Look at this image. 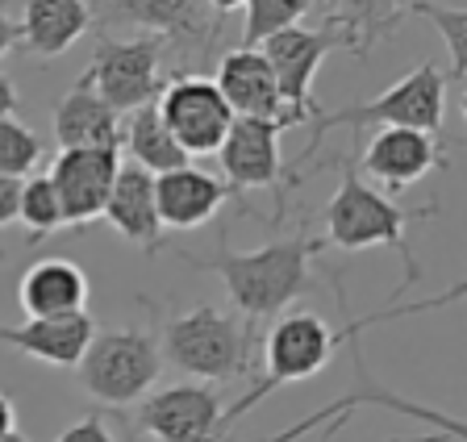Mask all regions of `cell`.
<instances>
[{
  "instance_id": "2",
  "label": "cell",
  "mask_w": 467,
  "mask_h": 442,
  "mask_svg": "<svg viewBox=\"0 0 467 442\" xmlns=\"http://www.w3.org/2000/svg\"><path fill=\"white\" fill-rule=\"evenodd\" d=\"M326 251V238L317 234H292L272 238L259 251H230V238H217V255L196 259L192 251H175V259H184L196 272H209L225 284L234 301V314L246 322V330L263 338V322H275L288 314L292 301H301L317 288L313 280V259Z\"/></svg>"
},
{
  "instance_id": "35",
  "label": "cell",
  "mask_w": 467,
  "mask_h": 442,
  "mask_svg": "<svg viewBox=\"0 0 467 442\" xmlns=\"http://www.w3.org/2000/svg\"><path fill=\"white\" fill-rule=\"evenodd\" d=\"M0 442H29V438L21 430H9V434H0Z\"/></svg>"
},
{
  "instance_id": "34",
  "label": "cell",
  "mask_w": 467,
  "mask_h": 442,
  "mask_svg": "<svg viewBox=\"0 0 467 442\" xmlns=\"http://www.w3.org/2000/svg\"><path fill=\"white\" fill-rule=\"evenodd\" d=\"M243 5H246V0H209V9H213L217 17H230V13L243 9Z\"/></svg>"
},
{
  "instance_id": "11",
  "label": "cell",
  "mask_w": 467,
  "mask_h": 442,
  "mask_svg": "<svg viewBox=\"0 0 467 442\" xmlns=\"http://www.w3.org/2000/svg\"><path fill=\"white\" fill-rule=\"evenodd\" d=\"M155 105H159L163 126L171 129V138L192 159L217 155V147L225 142V134H230V126H234L230 100L222 97V88H217L209 76H188V71H180L171 84H163Z\"/></svg>"
},
{
  "instance_id": "28",
  "label": "cell",
  "mask_w": 467,
  "mask_h": 442,
  "mask_svg": "<svg viewBox=\"0 0 467 442\" xmlns=\"http://www.w3.org/2000/svg\"><path fill=\"white\" fill-rule=\"evenodd\" d=\"M38 159H42V142L34 129H26L13 118L0 121V176H13V180L34 176Z\"/></svg>"
},
{
  "instance_id": "39",
  "label": "cell",
  "mask_w": 467,
  "mask_h": 442,
  "mask_svg": "<svg viewBox=\"0 0 467 442\" xmlns=\"http://www.w3.org/2000/svg\"><path fill=\"white\" fill-rule=\"evenodd\" d=\"M389 442H400V438H389Z\"/></svg>"
},
{
  "instance_id": "7",
  "label": "cell",
  "mask_w": 467,
  "mask_h": 442,
  "mask_svg": "<svg viewBox=\"0 0 467 442\" xmlns=\"http://www.w3.org/2000/svg\"><path fill=\"white\" fill-rule=\"evenodd\" d=\"M163 50L167 42L159 34H138V38L100 34L97 38L88 79L117 118L159 100V92H163Z\"/></svg>"
},
{
  "instance_id": "12",
  "label": "cell",
  "mask_w": 467,
  "mask_h": 442,
  "mask_svg": "<svg viewBox=\"0 0 467 442\" xmlns=\"http://www.w3.org/2000/svg\"><path fill=\"white\" fill-rule=\"evenodd\" d=\"M259 50L267 55V63H272L284 105L296 108V113H301V118L313 126V121L326 113V108L317 105V97H313V76H317V67L326 63V55L347 50L342 34L334 30V26H321V30L288 26V30L272 34V38L263 42Z\"/></svg>"
},
{
  "instance_id": "37",
  "label": "cell",
  "mask_w": 467,
  "mask_h": 442,
  "mask_svg": "<svg viewBox=\"0 0 467 442\" xmlns=\"http://www.w3.org/2000/svg\"><path fill=\"white\" fill-rule=\"evenodd\" d=\"M463 121H467V92H463Z\"/></svg>"
},
{
  "instance_id": "9",
  "label": "cell",
  "mask_w": 467,
  "mask_h": 442,
  "mask_svg": "<svg viewBox=\"0 0 467 442\" xmlns=\"http://www.w3.org/2000/svg\"><path fill=\"white\" fill-rule=\"evenodd\" d=\"M355 168L379 188V192H405V188L421 184L430 171L451 168V147L438 134L426 129H405V126H379L376 134L363 142L355 138Z\"/></svg>"
},
{
  "instance_id": "26",
  "label": "cell",
  "mask_w": 467,
  "mask_h": 442,
  "mask_svg": "<svg viewBox=\"0 0 467 442\" xmlns=\"http://www.w3.org/2000/svg\"><path fill=\"white\" fill-rule=\"evenodd\" d=\"M317 0H246V26H243V46H263L272 34L288 30L305 13L313 9Z\"/></svg>"
},
{
  "instance_id": "17",
  "label": "cell",
  "mask_w": 467,
  "mask_h": 442,
  "mask_svg": "<svg viewBox=\"0 0 467 442\" xmlns=\"http://www.w3.org/2000/svg\"><path fill=\"white\" fill-rule=\"evenodd\" d=\"M58 150H121L126 147V129L121 118L100 100V92L92 88L88 71L76 79V88L55 105V118H50Z\"/></svg>"
},
{
  "instance_id": "25",
  "label": "cell",
  "mask_w": 467,
  "mask_h": 442,
  "mask_svg": "<svg viewBox=\"0 0 467 442\" xmlns=\"http://www.w3.org/2000/svg\"><path fill=\"white\" fill-rule=\"evenodd\" d=\"M17 221L26 226V242L38 246L47 242L55 230H63L67 221H63V205H58V192L55 184H50V176H29L26 184H21V213Z\"/></svg>"
},
{
  "instance_id": "8",
  "label": "cell",
  "mask_w": 467,
  "mask_h": 442,
  "mask_svg": "<svg viewBox=\"0 0 467 442\" xmlns=\"http://www.w3.org/2000/svg\"><path fill=\"white\" fill-rule=\"evenodd\" d=\"M355 380H359V384H355L347 396H338V401H330V405H321V409L309 413L305 422L288 426V430H280L275 438H267V442H296L301 434H309V430H321V442H330L334 434L350 422V413L363 409V405H371V409H392V413H400V417H413V422L438 430V438H442V442H467V417H455V413L438 409V405L409 401V396L392 393V388H379V384L368 375L363 359H355Z\"/></svg>"
},
{
  "instance_id": "23",
  "label": "cell",
  "mask_w": 467,
  "mask_h": 442,
  "mask_svg": "<svg viewBox=\"0 0 467 442\" xmlns=\"http://www.w3.org/2000/svg\"><path fill=\"white\" fill-rule=\"evenodd\" d=\"M409 9H413V0H330L326 26H334L342 34L347 55L363 59L376 42L397 34V26L409 17Z\"/></svg>"
},
{
  "instance_id": "13",
  "label": "cell",
  "mask_w": 467,
  "mask_h": 442,
  "mask_svg": "<svg viewBox=\"0 0 467 442\" xmlns=\"http://www.w3.org/2000/svg\"><path fill=\"white\" fill-rule=\"evenodd\" d=\"M109 17L138 26L142 34H159L184 59L209 55L222 34V17L209 9V0H105Z\"/></svg>"
},
{
  "instance_id": "22",
  "label": "cell",
  "mask_w": 467,
  "mask_h": 442,
  "mask_svg": "<svg viewBox=\"0 0 467 442\" xmlns=\"http://www.w3.org/2000/svg\"><path fill=\"white\" fill-rule=\"evenodd\" d=\"M17 305L26 317H67L84 314L88 305V275L71 259H38L29 263L17 284Z\"/></svg>"
},
{
  "instance_id": "38",
  "label": "cell",
  "mask_w": 467,
  "mask_h": 442,
  "mask_svg": "<svg viewBox=\"0 0 467 442\" xmlns=\"http://www.w3.org/2000/svg\"><path fill=\"white\" fill-rule=\"evenodd\" d=\"M0 263H5V251H0Z\"/></svg>"
},
{
  "instance_id": "18",
  "label": "cell",
  "mask_w": 467,
  "mask_h": 442,
  "mask_svg": "<svg viewBox=\"0 0 467 442\" xmlns=\"http://www.w3.org/2000/svg\"><path fill=\"white\" fill-rule=\"evenodd\" d=\"M155 197H159V221L167 230H196L204 221H213L217 209L238 197V188L230 180H217L204 168L188 163V168H175L167 176H155Z\"/></svg>"
},
{
  "instance_id": "24",
  "label": "cell",
  "mask_w": 467,
  "mask_h": 442,
  "mask_svg": "<svg viewBox=\"0 0 467 442\" xmlns=\"http://www.w3.org/2000/svg\"><path fill=\"white\" fill-rule=\"evenodd\" d=\"M126 150H130V163L146 168L150 176H167V171L188 168V163H192V155H188V150L171 138V129L163 126V118H159V105H155V100L130 113Z\"/></svg>"
},
{
  "instance_id": "29",
  "label": "cell",
  "mask_w": 467,
  "mask_h": 442,
  "mask_svg": "<svg viewBox=\"0 0 467 442\" xmlns=\"http://www.w3.org/2000/svg\"><path fill=\"white\" fill-rule=\"evenodd\" d=\"M55 442H117V434L109 430V417H100V413H84V417L71 422Z\"/></svg>"
},
{
  "instance_id": "33",
  "label": "cell",
  "mask_w": 467,
  "mask_h": 442,
  "mask_svg": "<svg viewBox=\"0 0 467 442\" xmlns=\"http://www.w3.org/2000/svg\"><path fill=\"white\" fill-rule=\"evenodd\" d=\"M9 430H17V405L0 393V434H9Z\"/></svg>"
},
{
  "instance_id": "5",
  "label": "cell",
  "mask_w": 467,
  "mask_h": 442,
  "mask_svg": "<svg viewBox=\"0 0 467 442\" xmlns=\"http://www.w3.org/2000/svg\"><path fill=\"white\" fill-rule=\"evenodd\" d=\"M442 118H447V76L434 67V59L418 63L409 71L405 79H397L392 88H384L376 100H359V105H347L338 113H321L313 121V134L305 142L301 159L288 168L284 176V188L288 180L301 171L305 159H313L326 142L330 129H350L355 138H363L368 126H405V129H426V134H442ZM284 188H280V200H284Z\"/></svg>"
},
{
  "instance_id": "15",
  "label": "cell",
  "mask_w": 467,
  "mask_h": 442,
  "mask_svg": "<svg viewBox=\"0 0 467 442\" xmlns=\"http://www.w3.org/2000/svg\"><path fill=\"white\" fill-rule=\"evenodd\" d=\"M117 168H121V150H58L50 163V184L63 205V221L84 230L88 221H97L105 213V200L113 192Z\"/></svg>"
},
{
  "instance_id": "6",
  "label": "cell",
  "mask_w": 467,
  "mask_h": 442,
  "mask_svg": "<svg viewBox=\"0 0 467 442\" xmlns=\"http://www.w3.org/2000/svg\"><path fill=\"white\" fill-rule=\"evenodd\" d=\"M79 388L97 401L134 405L142 401L163 375V346L159 334L146 325H126V330H97L88 343L84 359L76 364Z\"/></svg>"
},
{
  "instance_id": "14",
  "label": "cell",
  "mask_w": 467,
  "mask_h": 442,
  "mask_svg": "<svg viewBox=\"0 0 467 442\" xmlns=\"http://www.w3.org/2000/svg\"><path fill=\"white\" fill-rule=\"evenodd\" d=\"M213 84L222 88V97L230 100L234 118H267V121H280L284 129L309 126L296 108L284 105L280 84H275V71H272V63H267V55H263L259 46L254 50L238 46V50H230V55H222Z\"/></svg>"
},
{
  "instance_id": "30",
  "label": "cell",
  "mask_w": 467,
  "mask_h": 442,
  "mask_svg": "<svg viewBox=\"0 0 467 442\" xmlns=\"http://www.w3.org/2000/svg\"><path fill=\"white\" fill-rule=\"evenodd\" d=\"M21 184H26V180L0 176V230L17 221V213H21Z\"/></svg>"
},
{
  "instance_id": "19",
  "label": "cell",
  "mask_w": 467,
  "mask_h": 442,
  "mask_svg": "<svg viewBox=\"0 0 467 442\" xmlns=\"http://www.w3.org/2000/svg\"><path fill=\"white\" fill-rule=\"evenodd\" d=\"M126 242L142 246L146 255H159L163 246V221H159V197H155V176L138 163H121L113 180V192L100 213Z\"/></svg>"
},
{
  "instance_id": "4",
  "label": "cell",
  "mask_w": 467,
  "mask_h": 442,
  "mask_svg": "<svg viewBox=\"0 0 467 442\" xmlns=\"http://www.w3.org/2000/svg\"><path fill=\"white\" fill-rule=\"evenodd\" d=\"M167 364L201 384H230L251 380L259 367L263 338L246 330L238 314L222 305H192L184 314H171L159 330Z\"/></svg>"
},
{
  "instance_id": "36",
  "label": "cell",
  "mask_w": 467,
  "mask_h": 442,
  "mask_svg": "<svg viewBox=\"0 0 467 442\" xmlns=\"http://www.w3.org/2000/svg\"><path fill=\"white\" fill-rule=\"evenodd\" d=\"M113 422H121V417H117V413H113ZM121 430H126V422H121ZM126 442H130V430H126Z\"/></svg>"
},
{
  "instance_id": "21",
  "label": "cell",
  "mask_w": 467,
  "mask_h": 442,
  "mask_svg": "<svg viewBox=\"0 0 467 442\" xmlns=\"http://www.w3.org/2000/svg\"><path fill=\"white\" fill-rule=\"evenodd\" d=\"M97 26V0H26L21 46L29 59L50 63Z\"/></svg>"
},
{
  "instance_id": "32",
  "label": "cell",
  "mask_w": 467,
  "mask_h": 442,
  "mask_svg": "<svg viewBox=\"0 0 467 442\" xmlns=\"http://www.w3.org/2000/svg\"><path fill=\"white\" fill-rule=\"evenodd\" d=\"M17 113V88H13V79L0 71V121L13 118Z\"/></svg>"
},
{
  "instance_id": "1",
  "label": "cell",
  "mask_w": 467,
  "mask_h": 442,
  "mask_svg": "<svg viewBox=\"0 0 467 442\" xmlns=\"http://www.w3.org/2000/svg\"><path fill=\"white\" fill-rule=\"evenodd\" d=\"M467 301V280L459 284L442 288V293L426 296V301H400V293L392 296L389 305L371 309L368 317H350L347 325H330L326 317L317 314H301V309H288L272 322V330L263 334L259 346V364L263 372L254 375V384L246 388L243 396L234 405L222 409V422L234 426L243 413H251L263 396L280 393L284 384H296V380H313L321 367H330V359L342 351L347 343H359V334H368L371 325L379 322H397V317H418V314H434V309H447Z\"/></svg>"
},
{
  "instance_id": "31",
  "label": "cell",
  "mask_w": 467,
  "mask_h": 442,
  "mask_svg": "<svg viewBox=\"0 0 467 442\" xmlns=\"http://www.w3.org/2000/svg\"><path fill=\"white\" fill-rule=\"evenodd\" d=\"M17 42H21V21H13L9 5L0 0V59H5V55H9Z\"/></svg>"
},
{
  "instance_id": "10",
  "label": "cell",
  "mask_w": 467,
  "mask_h": 442,
  "mask_svg": "<svg viewBox=\"0 0 467 442\" xmlns=\"http://www.w3.org/2000/svg\"><path fill=\"white\" fill-rule=\"evenodd\" d=\"M222 409L225 405L213 384L196 380L146 393L126 422L155 442H225L230 426L222 422Z\"/></svg>"
},
{
  "instance_id": "16",
  "label": "cell",
  "mask_w": 467,
  "mask_h": 442,
  "mask_svg": "<svg viewBox=\"0 0 467 442\" xmlns=\"http://www.w3.org/2000/svg\"><path fill=\"white\" fill-rule=\"evenodd\" d=\"M280 121L267 118H234L225 142L217 147V168L222 180H230L238 192L243 188H272L284 180V155H280Z\"/></svg>"
},
{
  "instance_id": "20",
  "label": "cell",
  "mask_w": 467,
  "mask_h": 442,
  "mask_svg": "<svg viewBox=\"0 0 467 442\" xmlns=\"http://www.w3.org/2000/svg\"><path fill=\"white\" fill-rule=\"evenodd\" d=\"M92 334H97V322L88 317V309L67 317H26L17 325H0V343L50 367H76Z\"/></svg>"
},
{
  "instance_id": "27",
  "label": "cell",
  "mask_w": 467,
  "mask_h": 442,
  "mask_svg": "<svg viewBox=\"0 0 467 442\" xmlns=\"http://www.w3.org/2000/svg\"><path fill=\"white\" fill-rule=\"evenodd\" d=\"M409 17H426L451 50V71L447 79H467V9L455 5H442V0H413Z\"/></svg>"
},
{
  "instance_id": "3",
  "label": "cell",
  "mask_w": 467,
  "mask_h": 442,
  "mask_svg": "<svg viewBox=\"0 0 467 442\" xmlns=\"http://www.w3.org/2000/svg\"><path fill=\"white\" fill-rule=\"evenodd\" d=\"M338 171H342V184L330 197L326 213H321V221H326V246H338V251L392 246V251L405 259V280H400V288H397V293L405 296L421 275V263L405 238V226L418 221V217H434L438 205L434 200H430V205H418V209L397 205L389 192H379L376 184H368V180L359 176L355 155L338 159Z\"/></svg>"
}]
</instances>
